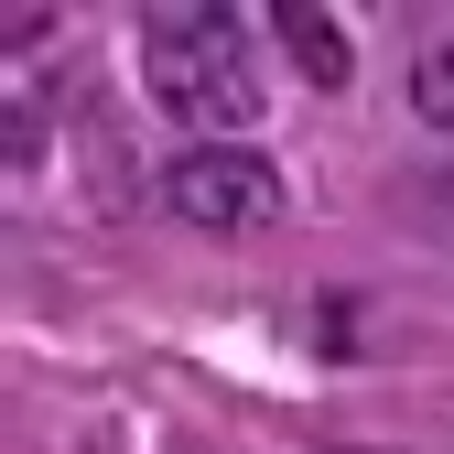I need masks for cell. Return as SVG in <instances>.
<instances>
[{
  "mask_svg": "<svg viewBox=\"0 0 454 454\" xmlns=\"http://www.w3.org/2000/svg\"><path fill=\"white\" fill-rule=\"evenodd\" d=\"M141 76H152V98L174 108L184 130H206V141H227V130H249L260 120V76H249V43H239V22L227 12H152L141 22Z\"/></svg>",
  "mask_w": 454,
  "mask_h": 454,
  "instance_id": "1",
  "label": "cell"
},
{
  "mask_svg": "<svg viewBox=\"0 0 454 454\" xmlns=\"http://www.w3.org/2000/svg\"><path fill=\"white\" fill-rule=\"evenodd\" d=\"M162 206L184 227H206V239H260L281 216V174L260 152H239V141H195L174 174H162Z\"/></svg>",
  "mask_w": 454,
  "mask_h": 454,
  "instance_id": "2",
  "label": "cell"
},
{
  "mask_svg": "<svg viewBox=\"0 0 454 454\" xmlns=\"http://www.w3.org/2000/svg\"><path fill=\"white\" fill-rule=\"evenodd\" d=\"M270 33L293 43V66H303L314 87H347V76H357V54H347V22H335L325 0H281V12H270Z\"/></svg>",
  "mask_w": 454,
  "mask_h": 454,
  "instance_id": "3",
  "label": "cell"
},
{
  "mask_svg": "<svg viewBox=\"0 0 454 454\" xmlns=\"http://www.w3.org/2000/svg\"><path fill=\"white\" fill-rule=\"evenodd\" d=\"M411 108H422L433 130H454V43H433L422 66H411Z\"/></svg>",
  "mask_w": 454,
  "mask_h": 454,
  "instance_id": "4",
  "label": "cell"
},
{
  "mask_svg": "<svg viewBox=\"0 0 454 454\" xmlns=\"http://www.w3.org/2000/svg\"><path fill=\"white\" fill-rule=\"evenodd\" d=\"M422 206L443 216V239H454V174H433V184H422Z\"/></svg>",
  "mask_w": 454,
  "mask_h": 454,
  "instance_id": "5",
  "label": "cell"
},
{
  "mask_svg": "<svg viewBox=\"0 0 454 454\" xmlns=\"http://www.w3.org/2000/svg\"><path fill=\"white\" fill-rule=\"evenodd\" d=\"M325 454H379V443H325Z\"/></svg>",
  "mask_w": 454,
  "mask_h": 454,
  "instance_id": "6",
  "label": "cell"
}]
</instances>
